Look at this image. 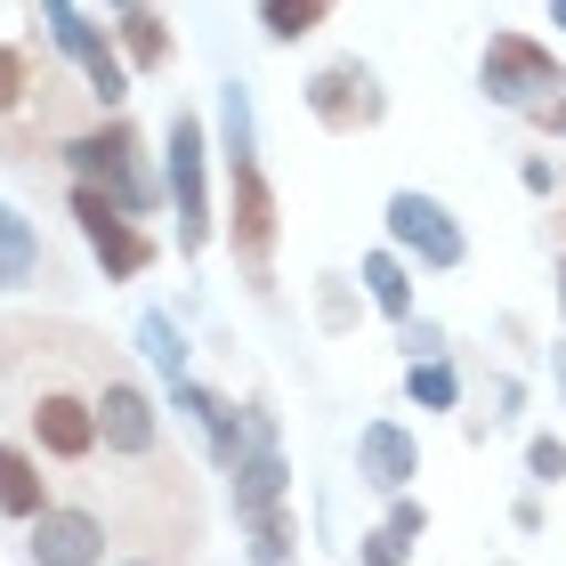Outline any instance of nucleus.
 Segmentation results:
<instances>
[{
    "instance_id": "6e6552de",
    "label": "nucleus",
    "mask_w": 566,
    "mask_h": 566,
    "mask_svg": "<svg viewBox=\"0 0 566 566\" xmlns=\"http://www.w3.org/2000/svg\"><path fill=\"white\" fill-rule=\"evenodd\" d=\"M33 437H41V453H57V461H90L97 453V413H90V389H65V380H41L33 389Z\"/></svg>"
},
{
    "instance_id": "a878e982",
    "label": "nucleus",
    "mask_w": 566,
    "mask_h": 566,
    "mask_svg": "<svg viewBox=\"0 0 566 566\" xmlns=\"http://www.w3.org/2000/svg\"><path fill=\"white\" fill-rule=\"evenodd\" d=\"M405 348H413V365H421V356H437V324H413V316H405Z\"/></svg>"
},
{
    "instance_id": "0eeeda50",
    "label": "nucleus",
    "mask_w": 566,
    "mask_h": 566,
    "mask_svg": "<svg viewBox=\"0 0 566 566\" xmlns=\"http://www.w3.org/2000/svg\"><path fill=\"white\" fill-rule=\"evenodd\" d=\"M73 219H82V235H90V251L106 260V275L114 283H130V275H146L154 268V243L130 227V211H114L97 187H73Z\"/></svg>"
},
{
    "instance_id": "39448f33",
    "label": "nucleus",
    "mask_w": 566,
    "mask_h": 566,
    "mask_svg": "<svg viewBox=\"0 0 566 566\" xmlns=\"http://www.w3.org/2000/svg\"><path fill=\"white\" fill-rule=\"evenodd\" d=\"M380 106H389V97H380V82H373L365 57H340V65H324L316 82H307V114H316L324 130H340V138L373 130Z\"/></svg>"
},
{
    "instance_id": "ddd939ff",
    "label": "nucleus",
    "mask_w": 566,
    "mask_h": 566,
    "mask_svg": "<svg viewBox=\"0 0 566 566\" xmlns=\"http://www.w3.org/2000/svg\"><path fill=\"white\" fill-rule=\"evenodd\" d=\"M283 478H292V470H283V453H275V437H260V446H251L243 461H235V518L243 526H260V518H283Z\"/></svg>"
},
{
    "instance_id": "a211bd4d",
    "label": "nucleus",
    "mask_w": 566,
    "mask_h": 566,
    "mask_svg": "<svg viewBox=\"0 0 566 566\" xmlns=\"http://www.w3.org/2000/svg\"><path fill=\"white\" fill-rule=\"evenodd\" d=\"M332 9L340 0H260V24H268V41H307Z\"/></svg>"
},
{
    "instance_id": "b1692460",
    "label": "nucleus",
    "mask_w": 566,
    "mask_h": 566,
    "mask_svg": "<svg viewBox=\"0 0 566 566\" xmlns=\"http://www.w3.org/2000/svg\"><path fill=\"white\" fill-rule=\"evenodd\" d=\"M356 566H405V543H397L389 526H373V534H365V551H356Z\"/></svg>"
},
{
    "instance_id": "c756f323",
    "label": "nucleus",
    "mask_w": 566,
    "mask_h": 566,
    "mask_svg": "<svg viewBox=\"0 0 566 566\" xmlns=\"http://www.w3.org/2000/svg\"><path fill=\"white\" fill-rule=\"evenodd\" d=\"M114 9H146V0H114Z\"/></svg>"
},
{
    "instance_id": "1a4fd4ad",
    "label": "nucleus",
    "mask_w": 566,
    "mask_h": 566,
    "mask_svg": "<svg viewBox=\"0 0 566 566\" xmlns=\"http://www.w3.org/2000/svg\"><path fill=\"white\" fill-rule=\"evenodd\" d=\"M389 235L413 251V260H429V268H461L470 260V243H461V227H453V211L437 195H389Z\"/></svg>"
},
{
    "instance_id": "9d476101",
    "label": "nucleus",
    "mask_w": 566,
    "mask_h": 566,
    "mask_svg": "<svg viewBox=\"0 0 566 566\" xmlns=\"http://www.w3.org/2000/svg\"><path fill=\"white\" fill-rule=\"evenodd\" d=\"M227 178H235V251L251 283H268V251H275V195L260 178V154H243V163H227Z\"/></svg>"
},
{
    "instance_id": "f8f14e48",
    "label": "nucleus",
    "mask_w": 566,
    "mask_h": 566,
    "mask_svg": "<svg viewBox=\"0 0 566 566\" xmlns=\"http://www.w3.org/2000/svg\"><path fill=\"white\" fill-rule=\"evenodd\" d=\"M356 470H365V485H380V494H405L413 470H421V446L397 421H365V437H356Z\"/></svg>"
},
{
    "instance_id": "412c9836",
    "label": "nucleus",
    "mask_w": 566,
    "mask_h": 566,
    "mask_svg": "<svg viewBox=\"0 0 566 566\" xmlns=\"http://www.w3.org/2000/svg\"><path fill=\"white\" fill-rule=\"evenodd\" d=\"M24 97H33V57H24V49H9V41H0V114H17Z\"/></svg>"
},
{
    "instance_id": "20e7f679",
    "label": "nucleus",
    "mask_w": 566,
    "mask_h": 566,
    "mask_svg": "<svg viewBox=\"0 0 566 566\" xmlns=\"http://www.w3.org/2000/svg\"><path fill=\"white\" fill-rule=\"evenodd\" d=\"M41 17H49V33H57V49L82 65V82H90L97 106H122V97H130V65H122V49L97 33V24L73 9V0H41Z\"/></svg>"
},
{
    "instance_id": "7c9ffc66",
    "label": "nucleus",
    "mask_w": 566,
    "mask_h": 566,
    "mask_svg": "<svg viewBox=\"0 0 566 566\" xmlns=\"http://www.w3.org/2000/svg\"><path fill=\"white\" fill-rule=\"evenodd\" d=\"M130 566H154V558H130Z\"/></svg>"
},
{
    "instance_id": "bb28decb",
    "label": "nucleus",
    "mask_w": 566,
    "mask_h": 566,
    "mask_svg": "<svg viewBox=\"0 0 566 566\" xmlns=\"http://www.w3.org/2000/svg\"><path fill=\"white\" fill-rule=\"evenodd\" d=\"M543 122H551V130H566V90H558L551 106H543Z\"/></svg>"
},
{
    "instance_id": "c85d7f7f",
    "label": "nucleus",
    "mask_w": 566,
    "mask_h": 566,
    "mask_svg": "<svg viewBox=\"0 0 566 566\" xmlns=\"http://www.w3.org/2000/svg\"><path fill=\"white\" fill-rule=\"evenodd\" d=\"M558 307H566V260H558Z\"/></svg>"
},
{
    "instance_id": "f257e3e1",
    "label": "nucleus",
    "mask_w": 566,
    "mask_h": 566,
    "mask_svg": "<svg viewBox=\"0 0 566 566\" xmlns=\"http://www.w3.org/2000/svg\"><path fill=\"white\" fill-rule=\"evenodd\" d=\"M65 170H73V187H97L114 211H154V178L138 170V130L130 122L65 138Z\"/></svg>"
},
{
    "instance_id": "393cba45",
    "label": "nucleus",
    "mask_w": 566,
    "mask_h": 566,
    "mask_svg": "<svg viewBox=\"0 0 566 566\" xmlns=\"http://www.w3.org/2000/svg\"><path fill=\"white\" fill-rule=\"evenodd\" d=\"M421 526H429V510H421V502H397V510H389V534H397V543H413Z\"/></svg>"
},
{
    "instance_id": "9b49d317",
    "label": "nucleus",
    "mask_w": 566,
    "mask_h": 566,
    "mask_svg": "<svg viewBox=\"0 0 566 566\" xmlns=\"http://www.w3.org/2000/svg\"><path fill=\"white\" fill-rule=\"evenodd\" d=\"M97 558H106V526H97V510L49 502L33 518V566H97Z\"/></svg>"
},
{
    "instance_id": "423d86ee",
    "label": "nucleus",
    "mask_w": 566,
    "mask_h": 566,
    "mask_svg": "<svg viewBox=\"0 0 566 566\" xmlns=\"http://www.w3.org/2000/svg\"><path fill=\"white\" fill-rule=\"evenodd\" d=\"M170 211H178V251H195L211 243V195H202V122L195 114H178L170 122Z\"/></svg>"
},
{
    "instance_id": "4468645a",
    "label": "nucleus",
    "mask_w": 566,
    "mask_h": 566,
    "mask_svg": "<svg viewBox=\"0 0 566 566\" xmlns=\"http://www.w3.org/2000/svg\"><path fill=\"white\" fill-rule=\"evenodd\" d=\"M0 510H9V518H41L49 510V478L24 446H0Z\"/></svg>"
},
{
    "instance_id": "f3484780",
    "label": "nucleus",
    "mask_w": 566,
    "mask_h": 566,
    "mask_svg": "<svg viewBox=\"0 0 566 566\" xmlns=\"http://www.w3.org/2000/svg\"><path fill=\"white\" fill-rule=\"evenodd\" d=\"M122 65H138V73L170 65V33H163L154 9H122Z\"/></svg>"
},
{
    "instance_id": "cd10ccee",
    "label": "nucleus",
    "mask_w": 566,
    "mask_h": 566,
    "mask_svg": "<svg viewBox=\"0 0 566 566\" xmlns=\"http://www.w3.org/2000/svg\"><path fill=\"white\" fill-rule=\"evenodd\" d=\"M551 24H558V33H566V0H551Z\"/></svg>"
},
{
    "instance_id": "dca6fc26",
    "label": "nucleus",
    "mask_w": 566,
    "mask_h": 566,
    "mask_svg": "<svg viewBox=\"0 0 566 566\" xmlns=\"http://www.w3.org/2000/svg\"><path fill=\"white\" fill-rule=\"evenodd\" d=\"M365 292H373V307L380 316H413V275H405V260L397 251H365Z\"/></svg>"
},
{
    "instance_id": "5701e85b",
    "label": "nucleus",
    "mask_w": 566,
    "mask_h": 566,
    "mask_svg": "<svg viewBox=\"0 0 566 566\" xmlns=\"http://www.w3.org/2000/svg\"><path fill=\"white\" fill-rule=\"evenodd\" d=\"M283 551H292V526H283V518L251 526V558H260V566H283Z\"/></svg>"
},
{
    "instance_id": "4be33fe9",
    "label": "nucleus",
    "mask_w": 566,
    "mask_h": 566,
    "mask_svg": "<svg viewBox=\"0 0 566 566\" xmlns=\"http://www.w3.org/2000/svg\"><path fill=\"white\" fill-rule=\"evenodd\" d=\"M526 470H534V485H558V478H566V437H534V446H526Z\"/></svg>"
},
{
    "instance_id": "aec40b11",
    "label": "nucleus",
    "mask_w": 566,
    "mask_h": 566,
    "mask_svg": "<svg viewBox=\"0 0 566 566\" xmlns=\"http://www.w3.org/2000/svg\"><path fill=\"white\" fill-rule=\"evenodd\" d=\"M138 340H146V356H154V373L187 380V340H178V324H170V316H146V324H138Z\"/></svg>"
},
{
    "instance_id": "6ab92c4d",
    "label": "nucleus",
    "mask_w": 566,
    "mask_h": 566,
    "mask_svg": "<svg viewBox=\"0 0 566 566\" xmlns=\"http://www.w3.org/2000/svg\"><path fill=\"white\" fill-rule=\"evenodd\" d=\"M405 397L429 405V413H453V405H461V380H453L446 365H437V356H421V365L405 373Z\"/></svg>"
},
{
    "instance_id": "7ed1b4c3",
    "label": "nucleus",
    "mask_w": 566,
    "mask_h": 566,
    "mask_svg": "<svg viewBox=\"0 0 566 566\" xmlns=\"http://www.w3.org/2000/svg\"><path fill=\"white\" fill-rule=\"evenodd\" d=\"M90 413H97V446H106L114 461H154L163 453V421H154V397L138 389V380L106 373L90 389Z\"/></svg>"
},
{
    "instance_id": "f03ea898",
    "label": "nucleus",
    "mask_w": 566,
    "mask_h": 566,
    "mask_svg": "<svg viewBox=\"0 0 566 566\" xmlns=\"http://www.w3.org/2000/svg\"><path fill=\"white\" fill-rule=\"evenodd\" d=\"M478 90L494 97V106H534L543 114L551 97L566 90V73L543 41H526V33H494L485 41V57H478Z\"/></svg>"
},
{
    "instance_id": "2eb2a0df",
    "label": "nucleus",
    "mask_w": 566,
    "mask_h": 566,
    "mask_svg": "<svg viewBox=\"0 0 566 566\" xmlns=\"http://www.w3.org/2000/svg\"><path fill=\"white\" fill-rule=\"evenodd\" d=\"M33 275H41V235L0 202V292H17V283H33Z\"/></svg>"
}]
</instances>
